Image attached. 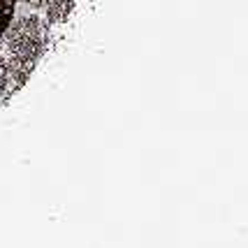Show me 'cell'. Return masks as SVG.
I'll use <instances>...</instances> for the list:
<instances>
[{"label": "cell", "mask_w": 248, "mask_h": 248, "mask_svg": "<svg viewBox=\"0 0 248 248\" xmlns=\"http://www.w3.org/2000/svg\"><path fill=\"white\" fill-rule=\"evenodd\" d=\"M2 40L7 51V61H5L7 75L21 86L31 77L32 67L44 51V21L37 14L14 16Z\"/></svg>", "instance_id": "cell-1"}, {"label": "cell", "mask_w": 248, "mask_h": 248, "mask_svg": "<svg viewBox=\"0 0 248 248\" xmlns=\"http://www.w3.org/2000/svg\"><path fill=\"white\" fill-rule=\"evenodd\" d=\"M75 7V0H51L44 10H46V23H61L70 16V12Z\"/></svg>", "instance_id": "cell-2"}, {"label": "cell", "mask_w": 248, "mask_h": 248, "mask_svg": "<svg viewBox=\"0 0 248 248\" xmlns=\"http://www.w3.org/2000/svg\"><path fill=\"white\" fill-rule=\"evenodd\" d=\"M16 2L19 0H0V40H2L5 31L10 28L12 19L16 16Z\"/></svg>", "instance_id": "cell-3"}, {"label": "cell", "mask_w": 248, "mask_h": 248, "mask_svg": "<svg viewBox=\"0 0 248 248\" xmlns=\"http://www.w3.org/2000/svg\"><path fill=\"white\" fill-rule=\"evenodd\" d=\"M26 7H31V10H44L51 0H21Z\"/></svg>", "instance_id": "cell-4"}]
</instances>
